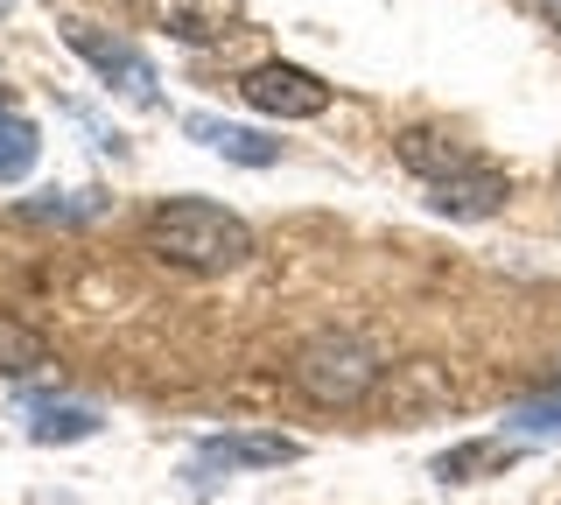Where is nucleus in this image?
<instances>
[{"mask_svg": "<svg viewBox=\"0 0 561 505\" xmlns=\"http://www.w3.org/2000/svg\"><path fill=\"white\" fill-rule=\"evenodd\" d=\"M526 8H534V14H540L548 28H561V0H526Z\"/></svg>", "mask_w": 561, "mask_h": 505, "instance_id": "15", "label": "nucleus"}, {"mask_svg": "<svg viewBox=\"0 0 561 505\" xmlns=\"http://www.w3.org/2000/svg\"><path fill=\"white\" fill-rule=\"evenodd\" d=\"M400 162H408L421 183H443V176L478 169V154H470L463 141H449L443 127H408V134H400Z\"/></svg>", "mask_w": 561, "mask_h": 505, "instance_id": "8", "label": "nucleus"}, {"mask_svg": "<svg viewBox=\"0 0 561 505\" xmlns=\"http://www.w3.org/2000/svg\"><path fill=\"white\" fill-rule=\"evenodd\" d=\"M148 253L183 274H232L253 260V225L210 197H169L148 218Z\"/></svg>", "mask_w": 561, "mask_h": 505, "instance_id": "1", "label": "nucleus"}, {"mask_svg": "<svg viewBox=\"0 0 561 505\" xmlns=\"http://www.w3.org/2000/svg\"><path fill=\"white\" fill-rule=\"evenodd\" d=\"M519 435H484V443H463V449H443V457H435V478L443 484H478L484 470H505L519 457Z\"/></svg>", "mask_w": 561, "mask_h": 505, "instance_id": "10", "label": "nucleus"}, {"mask_svg": "<svg viewBox=\"0 0 561 505\" xmlns=\"http://www.w3.org/2000/svg\"><path fill=\"white\" fill-rule=\"evenodd\" d=\"M49 365V337L14 317H0V379H35Z\"/></svg>", "mask_w": 561, "mask_h": 505, "instance_id": "12", "label": "nucleus"}, {"mask_svg": "<svg viewBox=\"0 0 561 505\" xmlns=\"http://www.w3.org/2000/svg\"><path fill=\"white\" fill-rule=\"evenodd\" d=\"M274 463H302V443L295 435H267V428H232V435H204L190 449L183 478L197 484H218V478H239V470H274Z\"/></svg>", "mask_w": 561, "mask_h": 505, "instance_id": "3", "label": "nucleus"}, {"mask_svg": "<svg viewBox=\"0 0 561 505\" xmlns=\"http://www.w3.org/2000/svg\"><path fill=\"white\" fill-rule=\"evenodd\" d=\"M239 92H245V106L267 113V119H316V113H330V84L316 71H302V64H253V71L239 78Z\"/></svg>", "mask_w": 561, "mask_h": 505, "instance_id": "5", "label": "nucleus"}, {"mask_svg": "<svg viewBox=\"0 0 561 505\" xmlns=\"http://www.w3.org/2000/svg\"><path fill=\"white\" fill-rule=\"evenodd\" d=\"M99 211H105L99 190H43V197L14 204V218H28V225H92Z\"/></svg>", "mask_w": 561, "mask_h": 505, "instance_id": "11", "label": "nucleus"}, {"mask_svg": "<svg viewBox=\"0 0 561 505\" xmlns=\"http://www.w3.org/2000/svg\"><path fill=\"white\" fill-rule=\"evenodd\" d=\"M505 435H519L526 449L534 443H561V393H540V400H519L505 414Z\"/></svg>", "mask_w": 561, "mask_h": 505, "instance_id": "13", "label": "nucleus"}, {"mask_svg": "<svg viewBox=\"0 0 561 505\" xmlns=\"http://www.w3.org/2000/svg\"><path fill=\"white\" fill-rule=\"evenodd\" d=\"M99 428L105 414L84 400H28V443H92Z\"/></svg>", "mask_w": 561, "mask_h": 505, "instance_id": "9", "label": "nucleus"}, {"mask_svg": "<svg viewBox=\"0 0 561 505\" xmlns=\"http://www.w3.org/2000/svg\"><path fill=\"white\" fill-rule=\"evenodd\" d=\"M35 154H43V141H35V127L22 113H0V183H22L35 169Z\"/></svg>", "mask_w": 561, "mask_h": 505, "instance_id": "14", "label": "nucleus"}, {"mask_svg": "<svg viewBox=\"0 0 561 505\" xmlns=\"http://www.w3.org/2000/svg\"><path fill=\"white\" fill-rule=\"evenodd\" d=\"M0 14H8V0H0Z\"/></svg>", "mask_w": 561, "mask_h": 505, "instance_id": "16", "label": "nucleus"}, {"mask_svg": "<svg viewBox=\"0 0 561 505\" xmlns=\"http://www.w3.org/2000/svg\"><path fill=\"white\" fill-rule=\"evenodd\" d=\"M64 43L78 49L84 64L105 78V92H119L127 106H154V64L140 57V49L127 43V36H113V28H99V22H64Z\"/></svg>", "mask_w": 561, "mask_h": 505, "instance_id": "4", "label": "nucleus"}, {"mask_svg": "<svg viewBox=\"0 0 561 505\" xmlns=\"http://www.w3.org/2000/svg\"><path fill=\"white\" fill-rule=\"evenodd\" d=\"M183 134L210 154H225V162L239 169H274L280 162V141H267L260 127H239V119H218V113H183Z\"/></svg>", "mask_w": 561, "mask_h": 505, "instance_id": "7", "label": "nucleus"}, {"mask_svg": "<svg viewBox=\"0 0 561 505\" xmlns=\"http://www.w3.org/2000/svg\"><path fill=\"white\" fill-rule=\"evenodd\" d=\"M288 372H295V387H302L316 408L351 414V408L373 400V387L386 379V365H379V352L365 337H351V330H323V337H309L302 352H295Z\"/></svg>", "mask_w": 561, "mask_h": 505, "instance_id": "2", "label": "nucleus"}, {"mask_svg": "<svg viewBox=\"0 0 561 505\" xmlns=\"http://www.w3.org/2000/svg\"><path fill=\"white\" fill-rule=\"evenodd\" d=\"M505 197H513V183H505L491 162L463 169V176H443V183H428V211H435V218H463V225H478V218H499V211H505Z\"/></svg>", "mask_w": 561, "mask_h": 505, "instance_id": "6", "label": "nucleus"}]
</instances>
